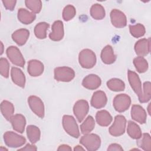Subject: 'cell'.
<instances>
[{
	"mask_svg": "<svg viewBox=\"0 0 151 151\" xmlns=\"http://www.w3.org/2000/svg\"><path fill=\"white\" fill-rule=\"evenodd\" d=\"M78 61L83 68H91L96 63V54L90 49H84L79 53Z\"/></svg>",
	"mask_w": 151,
	"mask_h": 151,
	"instance_id": "obj_1",
	"label": "cell"
},
{
	"mask_svg": "<svg viewBox=\"0 0 151 151\" xmlns=\"http://www.w3.org/2000/svg\"><path fill=\"white\" fill-rule=\"evenodd\" d=\"M80 142L87 150L95 151L99 149L101 145V139L96 134L87 133L83 136Z\"/></svg>",
	"mask_w": 151,
	"mask_h": 151,
	"instance_id": "obj_2",
	"label": "cell"
},
{
	"mask_svg": "<svg viewBox=\"0 0 151 151\" xmlns=\"http://www.w3.org/2000/svg\"><path fill=\"white\" fill-rule=\"evenodd\" d=\"M63 126L64 130L71 136L78 138L80 136V131L75 119L70 115H64L62 120Z\"/></svg>",
	"mask_w": 151,
	"mask_h": 151,
	"instance_id": "obj_3",
	"label": "cell"
},
{
	"mask_svg": "<svg viewBox=\"0 0 151 151\" xmlns=\"http://www.w3.org/2000/svg\"><path fill=\"white\" fill-rule=\"evenodd\" d=\"M4 140L6 146L12 148L21 147L26 142V139L24 136L11 131L4 133Z\"/></svg>",
	"mask_w": 151,
	"mask_h": 151,
	"instance_id": "obj_4",
	"label": "cell"
},
{
	"mask_svg": "<svg viewBox=\"0 0 151 151\" xmlns=\"http://www.w3.org/2000/svg\"><path fill=\"white\" fill-rule=\"evenodd\" d=\"M54 78L58 81L69 82L75 77L73 69L68 67H58L54 69Z\"/></svg>",
	"mask_w": 151,
	"mask_h": 151,
	"instance_id": "obj_5",
	"label": "cell"
},
{
	"mask_svg": "<svg viewBox=\"0 0 151 151\" xmlns=\"http://www.w3.org/2000/svg\"><path fill=\"white\" fill-rule=\"evenodd\" d=\"M126 125V119L122 115H117L112 125L109 127V131L113 136H119L124 134Z\"/></svg>",
	"mask_w": 151,
	"mask_h": 151,
	"instance_id": "obj_6",
	"label": "cell"
},
{
	"mask_svg": "<svg viewBox=\"0 0 151 151\" xmlns=\"http://www.w3.org/2000/svg\"><path fill=\"white\" fill-rule=\"evenodd\" d=\"M7 57L12 64L23 67L25 65V60L20 50L15 46L9 47L6 51Z\"/></svg>",
	"mask_w": 151,
	"mask_h": 151,
	"instance_id": "obj_7",
	"label": "cell"
},
{
	"mask_svg": "<svg viewBox=\"0 0 151 151\" xmlns=\"http://www.w3.org/2000/svg\"><path fill=\"white\" fill-rule=\"evenodd\" d=\"M113 103L114 109L122 113L129 109L131 104V99L126 94H119L115 96Z\"/></svg>",
	"mask_w": 151,
	"mask_h": 151,
	"instance_id": "obj_8",
	"label": "cell"
},
{
	"mask_svg": "<svg viewBox=\"0 0 151 151\" xmlns=\"http://www.w3.org/2000/svg\"><path fill=\"white\" fill-rule=\"evenodd\" d=\"M89 110V105L85 100H79L76 101L73 107V113L78 122L81 123Z\"/></svg>",
	"mask_w": 151,
	"mask_h": 151,
	"instance_id": "obj_9",
	"label": "cell"
},
{
	"mask_svg": "<svg viewBox=\"0 0 151 151\" xmlns=\"http://www.w3.org/2000/svg\"><path fill=\"white\" fill-rule=\"evenodd\" d=\"M128 80L130 85L135 93L137 95L139 100L140 102L143 96V90L142 88V83L139 76L134 71L128 70Z\"/></svg>",
	"mask_w": 151,
	"mask_h": 151,
	"instance_id": "obj_10",
	"label": "cell"
},
{
	"mask_svg": "<svg viewBox=\"0 0 151 151\" xmlns=\"http://www.w3.org/2000/svg\"><path fill=\"white\" fill-rule=\"evenodd\" d=\"M28 104L31 110L40 118L44 117V105L42 101L37 96H31L28 99Z\"/></svg>",
	"mask_w": 151,
	"mask_h": 151,
	"instance_id": "obj_11",
	"label": "cell"
},
{
	"mask_svg": "<svg viewBox=\"0 0 151 151\" xmlns=\"http://www.w3.org/2000/svg\"><path fill=\"white\" fill-rule=\"evenodd\" d=\"M111 24L116 28H123L127 25V19L125 14L121 11L114 9L110 12Z\"/></svg>",
	"mask_w": 151,
	"mask_h": 151,
	"instance_id": "obj_12",
	"label": "cell"
},
{
	"mask_svg": "<svg viewBox=\"0 0 151 151\" xmlns=\"http://www.w3.org/2000/svg\"><path fill=\"white\" fill-rule=\"evenodd\" d=\"M101 84V78L97 75L94 74L87 75L82 81L83 86L89 90H96L100 86Z\"/></svg>",
	"mask_w": 151,
	"mask_h": 151,
	"instance_id": "obj_13",
	"label": "cell"
},
{
	"mask_svg": "<svg viewBox=\"0 0 151 151\" xmlns=\"http://www.w3.org/2000/svg\"><path fill=\"white\" fill-rule=\"evenodd\" d=\"M52 32L49 34L50 40L54 41H58L63 39L64 37V25L62 21H55L52 25Z\"/></svg>",
	"mask_w": 151,
	"mask_h": 151,
	"instance_id": "obj_14",
	"label": "cell"
},
{
	"mask_svg": "<svg viewBox=\"0 0 151 151\" xmlns=\"http://www.w3.org/2000/svg\"><path fill=\"white\" fill-rule=\"evenodd\" d=\"M150 38H142L138 40L134 45V51L139 56L143 57L150 52Z\"/></svg>",
	"mask_w": 151,
	"mask_h": 151,
	"instance_id": "obj_15",
	"label": "cell"
},
{
	"mask_svg": "<svg viewBox=\"0 0 151 151\" xmlns=\"http://www.w3.org/2000/svg\"><path fill=\"white\" fill-rule=\"evenodd\" d=\"M132 118L140 124L146 123L147 119V114L145 110L140 105L134 104L131 109Z\"/></svg>",
	"mask_w": 151,
	"mask_h": 151,
	"instance_id": "obj_16",
	"label": "cell"
},
{
	"mask_svg": "<svg viewBox=\"0 0 151 151\" xmlns=\"http://www.w3.org/2000/svg\"><path fill=\"white\" fill-rule=\"evenodd\" d=\"M107 101L106 93L100 90L96 91L93 94L91 99V105L96 109H101L104 107Z\"/></svg>",
	"mask_w": 151,
	"mask_h": 151,
	"instance_id": "obj_17",
	"label": "cell"
},
{
	"mask_svg": "<svg viewBox=\"0 0 151 151\" xmlns=\"http://www.w3.org/2000/svg\"><path fill=\"white\" fill-rule=\"evenodd\" d=\"M44 64L37 60H31L28 63V73L31 76L37 77L41 75L44 71Z\"/></svg>",
	"mask_w": 151,
	"mask_h": 151,
	"instance_id": "obj_18",
	"label": "cell"
},
{
	"mask_svg": "<svg viewBox=\"0 0 151 151\" xmlns=\"http://www.w3.org/2000/svg\"><path fill=\"white\" fill-rule=\"evenodd\" d=\"M10 122L14 130L20 133L24 132L26 124V120L22 114H17L14 115L11 117Z\"/></svg>",
	"mask_w": 151,
	"mask_h": 151,
	"instance_id": "obj_19",
	"label": "cell"
},
{
	"mask_svg": "<svg viewBox=\"0 0 151 151\" xmlns=\"http://www.w3.org/2000/svg\"><path fill=\"white\" fill-rule=\"evenodd\" d=\"M29 36V31L24 28L16 30L12 34V40L18 45H23L25 44Z\"/></svg>",
	"mask_w": 151,
	"mask_h": 151,
	"instance_id": "obj_20",
	"label": "cell"
},
{
	"mask_svg": "<svg viewBox=\"0 0 151 151\" xmlns=\"http://www.w3.org/2000/svg\"><path fill=\"white\" fill-rule=\"evenodd\" d=\"M12 81L17 86L24 88L25 84V76L22 71L17 67H12L11 70Z\"/></svg>",
	"mask_w": 151,
	"mask_h": 151,
	"instance_id": "obj_21",
	"label": "cell"
},
{
	"mask_svg": "<svg viewBox=\"0 0 151 151\" xmlns=\"http://www.w3.org/2000/svg\"><path fill=\"white\" fill-rule=\"evenodd\" d=\"M101 59L102 61L106 64H111L115 62L116 55L114 54L113 49L111 45H107L102 50Z\"/></svg>",
	"mask_w": 151,
	"mask_h": 151,
	"instance_id": "obj_22",
	"label": "cell"
},
{
	"mask_svg": "<svg viewBox=\"0 0 151 151\" xmlns=\"http://www.w3.org/2000/svg\"><path fill=\"white\" fill-rule=\"evenodd\" d=\"M36 15L26 9L20 8L18 11V19L24 24H30L35 19Z\"/></svg>",
	"mask_w": 151,
	"mask_h": 151,
	"instance_id": "obj_23",
	"label": "cell"
},
{
	"mask_svg": "<svg viewBox=\"0 0 151 151\" xmlns=\"http://www.w3.org/2000/svg\"><path fill=\"white\" fill-rule=\"evenodd\" d=\"M96 122L101 126H107L112 122L113 118L109 112L102 110L97 112L96 115Z\"/></svg>",
	"mask_w": 151,
	"mask_h": 151,
	"instance_id": "obj_24",
	"label": "cell"
},
{
	"mask_svg": "<svg viewBox=\"0 0 151 151\" xmlns=\"http://www.w3.org/2000/svg\"><path fill=\"white\" fill-rule=\"evenodd\" d=\"M1 111L3 116L10 121L11 117L14 116V107L12 103L7 100H4L1 104Z\"/></svg>",
	"mask_w": 151,
	"mask_h": 151,
	"instance_id": "obj_25",
	"label": "cell"
},
{
	"mask_svg": "<svg viewBox=\"0 0 151 151\" xmlns=\"http://www.w3.org/2000/svg\"><path fill=\"white\" fill-rule=\"evenodd\" d=\"M27 135L32 144L37 142L41 136L40 129L34 125H29L27 127Z\"/></svg>",
	"mask_w": 151,
	"mask_h": 151,
	"instance_id": "obj_26",
	"label": "cell"
},
{
	"mask_svg": "<svg viewBox=\"0 0 151 151\" xmlns=\"http://www.w3.org/2000/svg\"><path fill=\"white\" fill-rule=\"evenodd\" d=\"M127 132L131 138L137 140L140 139L142 135V130L139 125L132 121H129L128 122Z\"/></svg>",
	"mask_w": 151,
	"mask_h": 151,
	"instance_id": "obj_27",
	"label": "cell"
},
{
	"mask_svg": "<svg viewBox=\"0 0 151 151\" xmlns=\"http://www.w3.org/2000/svg\"><path fill=\"white\" fill-rule=\"evenodd\" d=\"M90 15L96 20H101L103 19L106 15L104 7L99 4L93 5L90 8Z\"/></svg>",
	"mask_w": 151,
	"mask_h": 151,
	"instance_id": "obj_28",
	"label": "cell"
},
{
	"mask_svg": "<svg viewBox=\"0 0 151 151\" xmlns=\"http://www.w3.org/2000/svg\"><path fill=\"white\" fill-rule=\"evenodd\" d=\"M107 87L113 91H123L125 88L124 83L120 79L114 78L109 80L107 82Z\"/></svg>",
	"mask_w": 151,
	"mask_h": 151,
	"instance_id": "obj_29",
	"label": "cell"
},
{
	"mask_svg": "<svg viewBox=\"0 0 151 151\" xmlns=\"http://www.w3.org/2000/svg\"><path fill=\"white\" fill-rule=\"evenodd\" d=\"M49 24L45 22H41L37 24L34 28V34L38 39H45L47 37V30Z\"/></svg>",
	"mask_w": 151,
	"mask_h": 151,
	"instance_id": "obj_30",
	"label": "cell"
},
{
	"mask_svg": "<svg viewBox=\"0 0 151 151\" xmlns=\"http://www.w3.org/2000/svg\"><path fill=\"white\" fill-rule=\"evenodd\" d=\"M95 121L91 116H88L80 125V130L83 134L90 133L94 128Z\"/></svg>",
	"mask_w": 151,
	"mask_h": 151,
	"instance_id": "obj_31",
	"label": "cell"
},
{
	"mask_svg": "<svg viewBox=\"0 0 151 151\" xmlns=\"http://www.w3.org/2000/svg\"><path fill=\"white\" fill-rule=\"evenodd\" d=\"M133 64L137 71L140 73L146 72L148 69V63L147 60L141 56H138L134 58Z\"/></svg>",
	"mask_w": 151,
	"mask_h": 151,
	"instance_id": "obj_32",
	"label": "cell"
},
{
	"mask_svg": "<svg viewBox=\"0 0 151 151\" xmlns=\"http://www.w3.org/2000/svg\"><path fill=\"white\" fill-rule=\"evenodd\" d=\"M137 142V145L146 151L151 150V137L149 133H143Z\"/></svg>",
	"mask_w": 151,
	"mask_h": 151,
	"instance_id": "obj_33",
	"label": "cell"
},
{
	"mask_svg": "<svg viewBox=\"0 0 151 151\" xmlns=\"http://www.w3.org/2000/svg\"><path fill=\"white\" fill-rule=\"evenodd\" d=\"M129 30L131 35L135 38H139L143 37L146 32L144 25L141 24H137L136 25H130Z\"/></svg>",
	"mask_w": 151,
	"mask_h": 151,
	"instance_id": "obj_34",
	"label": "cell"
},
{
	"mask_svg": "<svg viewBox=\"0 0 151 151\" xmlns=\"http://www.w3.org/2000/svg\"><path fill=\"white\" fill-rule=\"evenodd\" d=\"M25 4L34 14L39 13L42 8V2L40 0H26Z\"/></svg>",
	"mask_w": 151,
	"mask_h": 151,
	"instance_id": "obj_35",
	"label": "cell"
},
{
	"mask_svg": "<svg viewBox=\"0 0 151 151\" xmlns=\"http://www.w3.org/2000/svg\"><path fill=\"white\" fill-rule=\"evenodd\" d=\"M76 14V10L74 6L68 5L63 9V18L64 21H68L73 19Z\"/></svg>",
	"mask_w": 151,
	"mask_h": 151,
	"instance_id": "obj_36",
	"label": "cell"
},
{
	"mask_svg": "<svg viewBox=\"0 0 151 151\" xmlns=\"http://www.w3.org/2000/svg\"><path fill=\"white\" fill-rule=\"evenodd\" d=\"M151 98V83L150 81H146L143 83V91L142 99L140 103H146Z\"/></svg>",
	"mask_w": 151,
	"mask_h": 151,
	"instance_id": "obj_37",
	"label": "cell"
},
{
	"mask_svg": "<svg viewBox=\"0 0 151 151\" xmlns=\"http://www.w3.org/2000/svg\"><path fill=\"white\" fill-rule=\"evenodd\" d=\"M9 63L5 58H1L0 59V73L1 76L5 78L9 77Z\"/></svg>",
	"mask_w": 151,
	"mask_h": 151,
	"instance_id": "obj_38",
	"label": "cell"
},
{
	"mask_svg": "<svg viewBox=\"0 0 151 151\" xmlns=\"http://www.w3.org/2000/svg\"><path fill=\"white\" fill-rule=\"evenodd\" d=\"M2 3L4 4V6L7 10L12 11L14 10L15 4L17 3V1L15 0H3Z\"/></svg>",
	"mask_w": 151,
	"mask_h": 151,
	"instance_id": "obj_39",
	"label": "cell"
},
{
	"mask_svg": "<svg viewBox=\"0 0 151 151\" xmlns=\"http://www.w3.org/2000/svg\"><path fill=\"white\" fill-rule=\"evenodd\" d=\"M107 150L109 151H113V150H123V149L122 146L117 144V143H112L109 145L107 148Z\"/></svg>",
	"mask_w": 151,
	"mask_h": 151,
	"instance_id": "obj_40",
	"label": "cell"
},
{
	"mask_svg": "<svg viewBox=\"0 0 151 151\" xmlns=\"http://www.w3.org/2000/svg\"><path fill=\"white\" fill-rule=\"evenodd\" d=\"M37 148L36 146L33 144H27L24 147L19 149L18 150H37Z\"/></svg>",
	"mask_w": 151,
	"mask_h": 151,
	"instance_id": "obj_41",
	"label": "cell"
},
{
	"mask_svg": "<svg viewBox=\"0 0 151 151\" xmlns=\"http://www.w3.org/2000/svg\"><path fill=\"white\" fill-rule=\"evenodd\" d=\"M58 151H70L71 150V148L67 145H61L57 149Z\"/></svg>",
	"mask_w": 151,
	"mask_h": 151,
	"instance_id": "obj_42",
	"label": "cell"
},
{
	"mask_svg": "<svg viewBox=\"0 0 151 151\" xmlns=\"http://www.w3.org/2000/svg\"><path fill=\"white\" fill-rule=\"evenodd\" d=\"M85 149L81 146L80 145H77L76 147H74V151H79V150H84Z\"/></svg>",
	"mask_w": 151,
	"mask_h": 151,
	"instance_id": "obj_43",
	"label": "cell"
},
{
	"mask_svg": "<svg viewBox=\"0 0 151 151\" xmlns=\"http://www.w3.org/2000/svg\"><path fill=\"white\" fill-rule=\"evenodd\" d=\"M1 53H0V54L1 55H2V53H3V52H4V45H3V44H2V42H1Z\"/></svg>",
	"mask_w": 151,
	"mask_h": 151,
	"instance_id": "obj_44",
	"label": "cell"
},
{
	"mask_svg": "<svg viewBox=\"0 0 151 151\" xmlns=\"http://www.w3.org/2000/svg\"><path fill=\"white\" fill-rule=\"evenodd\" d=\"M8 150V149H6V148H4V147H3L2 146H1V148H0V151H4V150Z\"/></svg>",
	"mask_w": 151,
	"mask_h": 151,
	"instance_id": "obj_45",
	"label": "cell"
},
{
	"mask_svg": "<svg viewBox=\"0 0 151 151\" xmlns=\"http://www.w3.org/2000/svg\"><path fill=\"white\" fill-rule=\"evenodd\" d=\"M150 103L149 104L148 106V107H147V110H148V113L150 115Z\"/></svg>",
	"mask_w": 151,
	"mask_h": 151,
	"instance_id": "obj_46",
	"label": "cell"
}]
</instances>
